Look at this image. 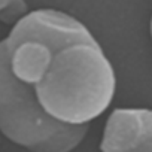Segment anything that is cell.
<instances>
[{
  "instance_id": "3",
  "label": "cell",
  "mask_w": 152,
  "mask_h": 152,
  "mask_svg": "<svg viewBox=\"0 0 152 152\" xmlns=\"http://www.w3.org/2000/svg\"><path fill=\"white\" fill-rule=\"evenodd\" d=\"M102 152H152V109L119 107L106 119Z\"/></svg>"
},
{
  "instance_id": "4",
  "label": "cell",
  "mask_w": 152,
  "mask_h": 152,
  "mask_svg": "<svg viewBox=\"0 0 152 152\" xmlns=\"http://www.w3.org/2000/svg\"><path fill=\"white\" fill-rule=\"evenodd\" d=\"M30 12L28 5L23 0H0V23L14 27Z\"/></svg>"
},
{
  "instance_id": "2",
  "label": "cell",
  "mask_w": 152,
  "mask_h": 152,
  "mask_svg": "<svg viewBox=\"0 0 152 152\" xmlns=\"http://www.w3.org/2000/svg\"><path fill=\"white\" fill-rule=\"evenodd\" d=\"M90 127H69L49 118L34 93L12 75L6 45L0 40V133L30 152H72Z\"/></svg>"
},
{
  "instance_id": "5",
  "label": "cell",
  "mask_w": 152,
  "mask_h": 152,
  "mask_svg": "<svg viewBox=\"0 0 152 152\" xmlns=\"http://www.w3.org/2000/svg\"><path fill=\"white\" fill-rule=\"evenodd\" d=\"M149 33H151V39H152V17H151V23H149Z\"/></svg>"
},
{
  "instance_id": "1",
  "label": "cell",
  "mask_w": 152,
  "mask_h": 152,
  "mask_svg": "<svg viewBox=\"0 0 152 152\" xmlns=\"http://www.w3.org/2000/svg\"><path fill=\"white\" fill-rule=\"evenodd\" d=\"M9 69L43 112L69 127H90L112 104L116 73L94 33L52 8L30 11L3 39Z\"/></svg>"
}]
</instances>
